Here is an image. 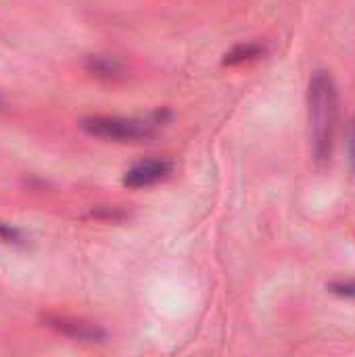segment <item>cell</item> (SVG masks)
<instances>
[{"label": "cell", "mask_w": 355, "mask_h": 357, "mask_svg": "<svg viewBox=\"0 0 355 357\" xmlns=\"http://www.w3.org/2000/svg\"><path fill=\"white\" fill-rule=\"evenodd\" d=\"M308 107L314 159L318 165H326L333 157L339 130V92L335 79L326 71L314 73L308 92Z\"/></svg>", "instance_id": "6da1fadb"}, {"label": "cell", "mask_w": 355, "mask_h": 357, "mask_svg": "<svg viewBox=\"0 0 355 357\" xmlns=\"http://www.w3.org/2000/svg\"><path fill=\"white\" fill-rule=\"evenodd\" d=\"M157 119L119 117V115H92L80 121V128L100 140L111 142H140L157 132Z\"/></svg>", "instance_id": "7a4b0ae2"}, {"label": "cell", "mask_w": 355, "mask_h": 357, "mask_svg": "<svg viewBox=\"0 0 355 357\" xmlns=\"http://www.w3.org/2000/svg\"><path fill=\"white\" fill-rule=\"evenodd\" d=\"M44 324L48 328H52L54 333L73 339V341H82V343H100L105 341V331H100L94 324H88L84 320H75V318H67V316H46Z\"/></svg>", "instance_id": "3957f363"}, {"label": "cell", "mask_w": 355, "mask_h": 357, "mask_svg": "<svg viewBox=\"0 0 355 357\" xmlns=\"http://www.w3.org/2000/svg\"><path fill=\"white\" fill-rule=\"evenodd\" d=\"M172 172H174L172 161H165V159L142 161V163L134 165L132 169H128V174L123 176V184L128 188H146V186H153V184L165 180Z\"/></svg>", "instance_id": "277c9868"}, {"label": "cell", "mask_w": 355, "mask_h": 357, "mask_svg": "<svg viewBox=\"0 0 355 357\" xmlns=\"http://www.w3.org/2000/svg\"><path fill=\"white\" fill-rule=\"evenodd\" d=\"M86 71L92 73L94 77L98 79H107V82H113V79H121L126 75V67L121 61H117L115 56H107V54H92L86 59L84 63Z\"/></svg>", "instance_id": "5b68a950"}, {"label": "cell", "mask_w": 355, "mask_h": 357, "mask_svg": "<svg viewBox=\"0 0 355 357\" xmlns=\"http://www.w3.org/2000/svg\"><path fill=\"white\" fill-rule=\"evenodd\" d=\"M268 52V46L262 42H247V44H239L232 50H228L224 54V65H243L249 61H257Z\"/></svg>", "instance_id": "8992f818"}, {"label": "cell", "mask_w": 355, "mask_h": 357, "mask_svg": "<svg viewBox=\"0 0 355 357\" xmlns=\"http://www.w3.org/2000/svg\"><path fill=\"white\" fill-rule=\"evenodd\" d=\"M331 293L345 297V299H355V280H347V282H333L328 284Z\"/></svg>", "instance_id": "52a82bcc"}, {"label": "cell", "mask_w": 355, "mask_h": 357, "mask_svg": "<svg viewBox=\"0 0 355 357\" xmlns=\"http://www.w3.org/2000/svg\"><path fill=\"white\" fill-rule=\"evenodd\" d=\"M0 241H4V243H21V232L17 228L0 222Z\"/></svg>", "instance_id": "ba28073f"}, {"label": "cell", "mask_w": 355, "mask_h": 357, "mask_svg": "<svg viewBox=\"0 0 355 357\" xmlns=\"http://www.w3.org/2000/svg\"><path fill=\"white\" fill-rule=\"evenodd\" d=\"M349 157H352V165H354L355 172V121L349 128Z\"/></svg>", "instance_id": "9c48e42d"}, {"label": "cell", "mask_w": 355, "mask_h": 357, "mask_svg": "<svg viewBox=\"0 0 355 357\" xmlns=\"http://www.w3.org/2000/svg\"><path fill=\"white\" fill-rule=\"evenodd\" d=\"M0 105H2V98H0Z\"/></svg>", "instance_id": "30bf717a"}]
</instances>
